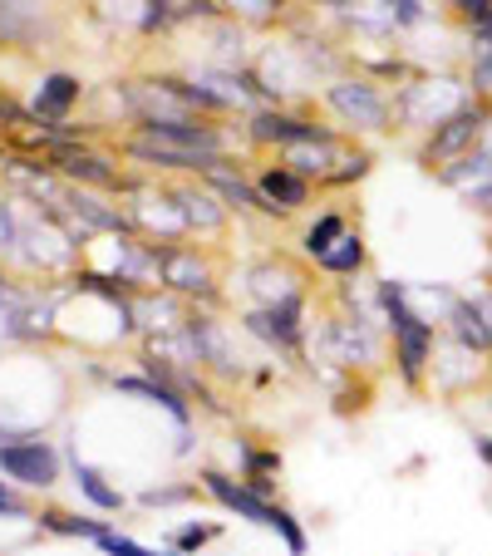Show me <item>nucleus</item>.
Returning a JSON list of instances; mask_svg holds the SVG:
<instances>
[{"mask_svg":"<svg viewBox=\"0 0 492 556\" xmlns=\"http://www.w3.org/2000/svg\"><path fill=\"white\" fill-rule=\"evenodd\" d=\"M198 497V483H163V488H143L138 507H182Z\"/></svg>","mask_w":492,"mask_h":556,"instance_id":"nucleus-28","label":"nucleus"},{"mask_svg":"<svg viewBox=\"0 0 492 556\" xmlns=\"http://www.w3.org/2000/svg\"><path fill=\"white\" fill-rule=\"evenodd\" d=\"M488 118H492V99H472V104H463L453 118H443L433 134H424L419 138V163L439 178L449 163H458V157H468L472 148H478V138H482V128H488Z\"/></svg>","mask_w":492,"mask_h":556,"instance_id":"nucleus-6","label":"nucleus"},{"mask_svg":"<svg viewBox=\"0 0 492 556\" xmlns=\"http://www.w3.org/2000/svg\"><path fill=\"white\" fill-rule=\"evenodd\" d=\"M15 242H21V207H15L11 192H0V262L11 266Z\"/></svg>","mask_w":492,"mask_h":556,"instance_id":"nucleus-27","label":"nucleus"},{"mask_svg":"<svg viewBox=\"0 0 492 556\" xmlns=\"http://www.w3.org/2000/svg\"><path fill=\"white\" fill-rule=\"evenodd\" d=\"M443 336H449V340H458V345H463V350H472V355L492 359V336H488V326H482L478 305L468 301V291L458 295V305H453V315H449V320H443Z\"/></svg>","mask_w":492,"mask_h":556,"instance_id":"nucleus-20","label":"nucleus"},{"mask_svg":"<svg viewBox=\"0 0 492 556\" xmlns=\"http://www.w3.org/2000/svg\"><path fill=\"white\" fill-rule=\"evenodd\" d=\"M0 478L25 488V493H50L60 483V448L50 439H40V433L0 443Z\"/></svg>","mask_w":492,"mask_h":556,"instance_id":"nucleus-8","label":"nucleus"},{"mask_svg":"<svg viewBox=\"0 0 492 556\" xmlns=\"http://www.w3.org/2000/svg\"><path fill=\"white\" fill-rule=\"evenodd\" d=\"M305 311H311V295H291V301H276V305H252V311H241V330L256 336L262 345L281 350V355H301Z\"/></svg>","mask_w":492,"mask_h":556,"instance_id":"nucleus-10","label":"nucleus"},{"mask_svg":"<svg viewBox=\"0 0 492 556\" xmlns=\"http://www.w3.org/2000/svg\"><path fill=\"white\" fill-rule=\"evenodd\" d=\"M369 168H375V153H369L365 143H355V148H350V157L340 163L336 178L325 182V188H355V182H365V178H369Z\"/></svg>","mask_w":492,"mask_h":556,"instance_id":"nucleus-26","label":"nucleus"},{"mask_svg":"<svg viewBox=\"0 0 492 556\" xmlns=\"http://www.w3.org/2000/svg\"><path fill=\"white\" fill-rule=\"evenodd\" d=\"M247 291H252L256 305H276V301H291V295H311L305 286V271L281 256H266V262L247 266Z\"/></svg>","mask_w":492,"mask_h":556,"instance_id":"nucleus-16","label":"nucleus"},{"mask_svg":"<svg viewBox=\"0 0 492 556\" xmlns=\"http://www.w3.org/2000/svg\"><path fill=\"white\" fill-rule=\"evenodd\" d=\"M114 389L118 394H128V400H138V404H153V409H163L178 429H188L192 424V404L182 400L173 384H163L157 375H143V369H134V375H114Z\"/></svg>","mask_w":492,"mask_h":556,"instance_id":"nucleus-17","label":"nucleus"},{"mask_svg":"<svg viewBox=\"0 0 492 556\" xmlns=\"http://www.w3.org/2000/svg\"><path fill=\"white\" fill-rule=\"evenodd\" d=\"M124 212H128V222H134V237H143V242H153V247H182L192 237L173 188L148 178V173H138V182L124 192Z\"/></svg>","mask_w":492,"mask_h":556,"instance_id":"nucleus-4","label":"nucleus"},{"mask_svg":"<svg viewBox=\"0 0 492 556\" xmlns=\"http://www.w3.org/2000/svg\"><path fill=\"white\" fill-rule=\"evenodd\" d=\"M241 134H247L252 148H276V153H286L291 143H311V138L330 134V124H320L305 104H266V109L247 114Z\"/></svg>","mask_w":492,"mask_h":556,"instance_id":"nucleus-7","label":"nucleus"},{"mask_svg":"<svg viewBox=\"0 0 492 556\" xmlns=\"http://www.w3.org/2000/svg\"><path fill=\"white\" fill-rule=\"evenodd\" d=\"M305 5H320V11H350L355 0H305Z\"/></svg>","mask_w":492,"mask_h":556,"instance_id":"nucleus-34","label":"nucleus"},{"mask_svg":"<svg viewBox=\"0 0 492 556\" xmlns=\"http://www.w3.org/2000/svg\"><path fill=\"white\" fill-rule=\"evenodd\" d=\"M79 99H85V79H79V74H70V70L40 74L35 99H30V124L60 134V128H70V114L79 109Z\"/></svg>","mask_w":492,"mask_h":556,"instance_id":"nucleus-13","label":"nucleus"},{"mask_svg":"<svg viewBox=\"0 0 492 556\" xmlns=\"http://www.w3.org/2000/svg\"><path fill=\"white\" fill-rule=\"evenodd\" d=\"M64 30L50 0H0V50H45Z\"/></svg>","mask_w":492,"mask_h":556,"instance_id":"nucleus-9","label":"nucleus"},{"mask_svg":"<svg viewBox=\"0 0 492 556\" xmlns=\"http://www.w3.org/2000/svg\"><path fill=\"white\" fill-rule=\"evenodd\" d=\"M345 231H350V217H345L340 207L315 212V222L301 231V256H305V262H320V256L330 252V247H336Z\"/></svg>","mask_w":492,"mask_h":556,"instance_id":"nucleus-22","label":"nucleus"},{"mask_svg":"<svg viewBox=\"0 0 492 556\" xmlns=\"http://www.w3.org/2000/svg\"><path fill=\"white\" fill-rule=\"evenodd\" d=\"M222 11L237 25H276L291 11V0H222Z\"/></svg>","mask_w":492,"mask_h":556,"instance_id":"nucleus-24","label":"nucleus"},{"mask_svg":"<svg viewBox=\"0 0 492 556\" xmlns=\"http://www.w3.org/2000/svg\"><path fill=\"white\" fill-rule=\"evenodd\" d=\"M320 109L350 138H369V134H389L394 128V94L359 70L336 74L330 85H320Z\"/></svg>","mask_w":492,"mask_h":556,"instance_id":"nucleus-3","label":"nucleus"},{"mask_svg":"<svg viewBox=\"0 0 492 556\" xmlns=\"http://www.w3.org/2000/svg\"><path fill=\"white\" fill-rule=\"evenodd\" d=\"M70 472H74V488H79V497H85L94 513H124L128 497L124 488L109 483V472H99L94 463H85L79 453H70Z\"/></svg>","mask_w":492,"mask_h":556,"instance_id":"nucleus-19","label":"nucleus"},{"mask_svg":"<svg viewBox=\"0 0 492 556\" xmlns=\"http://www.w3.org/2000/svg\"><path fill=\"white\" fill-rule=\"evenodd\" d=\"M433 5H443V11H449V0H433Z\"/></svg>","mask_w":492,"mask_h":556,"instance_id":"nucleus-36","label":"nucleus"},{"mask_svg":"<svg viewBox=\"0 0 492 556\" xmlns=\"http://www.w3.org/2000/svg\"><path fill=\"white\" fill-rule=\"evenodd\" d=\"M375 5L394 15V30H419L429 21V0H375Z\"/></svg>","mask_w":492,"mask_h":556,"instance_id":"nucleus-29","label":"nucleus"},{"mask_svg":"<svg viewBox=\"0 0 492 556\" xmlns=\"http://www.w3.org/2000/svg\"><path fill=\"white\" fill-rule=\"evenodd\" d=\"M237 458H241V483L252 488V493H262V497H272V503H276L281 453H276V448H256V443L241 439V443H237Z\"/></svg>","mask_w":492,"mask_h":556,"instance_id":"nucleus-21","label":"nucleus"},{"mask_svg":"<svg viewBox=\"0 0 492 556\" xmlns=\"http://www.w3.org/2000/svg\"><path fill=\"white\" fill-rule=\"evenodd\" d=\"M482 355H472V350H463L458 340L439 336V350H433V369H429V389L439 394V400H463L468 389H488V379H482Z\"/></svg>","mask_w":492,"mask_h":556,"instance_id":"nucleus-12","label":"nucleus"},{"mask_svg":"<svg viewBox=\"0 0 492 556\" xmlns=\"http://www.w3.org/2000/svg\"><path fill=\"white\" fill-rule=\"evenodd\" d=\"M468 301L478 305V315H482V326H488V336H492V276L478 286V291H468Z\"/></svg>","mask_w":492,"mask_h":556,"instance_id":"nucleus-32","label":"nucleus"},{"mask_svg":"<svg viewBox=\"0 0 492 556\" xmlns=\"http://www.w3.org/2000/svg\"><path fill=\"white\" fill-rule=\"evenodd\" d=\"M472 85L453 70H433V74H408L404 85L394 89V128L408 134H433L443 118H453L463 104H472Z\"/></svg>","mask_w":492,"mask_h":556,"instance_id":"nucleus-2","label":"nucleus"},{"mask_svg":"<svg viewBox=\"0 0 492 556\" xmlns=\"http://www.w3.org/2000/svg\"><path fill=\"white\" fill-rule=\"evenodd\" d=\"M163 291L182 295L188 305H207V311H217V301H222V262H217V252L202 247V242L163 247Z\"/></svg>","mask_w":492,"mask_h":556,"instance_id":"nucleus-5","label":"nucleus"},{"mask_svg":"<svg viewBox=\"0 0 492 556\" xmlns=\"http://www.w3.org/2000/svg\"><path fill=\"white\" fill-rule=\"evenodd\" d=\"M40 507L25 497V488H15V483H5L0 478V517H35Z\"/></svg>","mask_w":492,"mask_h":556,"instance_id":"nucleus-31","label":"nucleus"},{"mask_svg":"<svg viewBox=\"0 0 492 556\" xmlns=\"http://www.w3.org/2000/svg\"><path fill=\"white\" fill-rule=\"evenodd\" d=\"M35 522H40V532H50V536H85V542H99V536L114 527L109 517H79V513H64V507H40Z\"/></svg>","mask_w":492,"mask_h":556,"instance_id":"nucleus-23","label":"nucleus"},{"mask_svg":"<svg viewBox=\"0 0 492 556\" xmlns=\"http://www.w3.org/2000/svg\"><path fill=\"white\" fill-rule=\"evenodd\" d=\"M118 153L143 168L148 178L157 173H182V178H202L237 153V143L227 138V128L217 118H182V124H134L118 138Z\"/></svg>","mask_w":492,"mask_h":556,"instance_id":"nucleus-1","label":"nucleus"},{"mask_svg":"<svg viewBox=\"0 0 492 556\" xmlns=\"http://www.w3.org/2000/svg\"><path fill=\"white\" fill-rule=\"evenodd\" d=\"M482 400H488V414H492V379H488V389H482Z\"/></svg>","mask_w":492,"mask_h":556,"instance_id":"nucleus-35","label":"nucleus"},{"mask_svg":"<svg viewBox=\"0 0 492 556\" xmlns=\"http://www.w3.org/2000/svg\"><path fill=\"white\" fill-rule=\"evenodd\" d=\"M256 192L266 198V207L276 212V217H295V212H305L311 207V198H315V182H305L301 173H291L286 163H266L262 173H256Z\"/></svg>","mask_w":492,"mask_h":556,"instance_id":"nucleus-15","label":"nucleus"},{"mask_svg":"<svg viewBox=\"0 0 492 556\" xmlns=\"http://www.w3.org/2000/svg\"><path fill=\"white\" fill-rule=\"evenodd\" d=\"M472 453H478V463H482V468L492 472V429H488V433H478V439H472Z\"/></svg>","mask_w":492,"mask_h":556,"instance_id":"nucleus-33","label":"nucleus"},{"mask_svg":"<svg viewBox=\"0 0 492 556\" xmlns=\"http://www.w3.org/2000/svg\"><path fill=\"white\" fill-rule=\"evenodd\" d=\"M168 188H173V198H178L182 217H188V231H198V237H222V231L231 227V207L202 178H178V182H168Z\"/></svg>","mask_w":492,"mask_h":556,"instance_id":"nucleus-14","label":"nucleus"},{"mask_svg":"<svg viewBox=\"0 0 492 556\" xmlns=\"http://www.w3.org/2000/svg\"><path fill=\"white\" fill-rule=\"evenodd\" d=\"M222 536V527L217 522H182V527H173V536H168V546L173 552H188V556H198L207 542H217Z\"/></svg>","mask_w":492,"mask_h":556,"instance_id":"nucleus-25","label":"nucleus"},{"mask_svg":"<svg viewBox=\"0 0 492 556\" xmlns=\"http://www.w3.org/2000/svg\"><path fill=\"white\" fill-rule=\"evenodd\" d=\"M449 15L458 21V30H472V25L492 21V0H449Z\"/></svg>","mask_w":492,"mask_h":556,"instance_id":"nucleus-30","label":"nucleus"},{"mask_svg":"<svg viewBox=\"0 0 492 556\" xmlns=\"http://www.w3.org/2000/svg\"><path fill=\"white\" fill-rule=\"evenodd\" d=\"M198 488H202V493H207L217 507H227L231 517H241V522L276 527V513H281V503H272V497L252 493V488L241 483V478H231V472H222V468H202V472H198Z\"/></svg>","mask_w":492,"mask_h":556,"instance_id":"nucleus-11","label":"nucleus"},{"mask_svg":"<svg viewBox=\"0 0 492 556\" xmlns=\"http://www.w3.org/2000/svg\"><path fill=\"white\" fill-rule=\"evenodd\" d=\"M365 266H369V242L359 227H350L345 237L315 262V271L330 276V281H355V276H365Z\"/></svg>","mask_w":492,"mask_h":556,"instance_id":"nucleus-18","label":"nucleus"}]
</instances>
